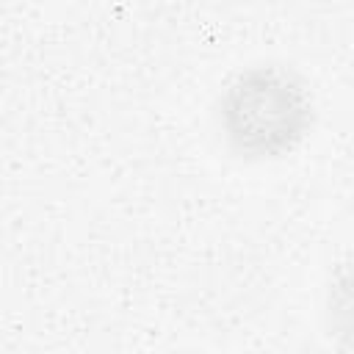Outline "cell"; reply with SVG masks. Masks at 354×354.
I'll use <instances>...</instances> for the list:
<instances>
[{"label":"cell","instance_id":"2","mask_svg":"<svg viewBox=\"0 0 354 354\" xmlns=\"http://www.w3.org/2000/svg\"><path fill=\"white\" fill-rule=\"evenodd\" d=\"M321 326L340 354H354V254L329 274L321 296Z\"/></svg>","mask_w":354,"mask_h":354},{"label":"cell","instance_id":"4","mask_svg":"<svg viewBox=\"0 0 354 354\" xmlns=\"http://www.w3.org/2000/svg\"><path fill=\"white\" fill-rule=\"evenodd\" d=\"M169 354H210V351H202V348H177V351H169Z\"/></svg>","mask_w":354,"mask_h":354},{"label":"cell","instance_id":"3","mask_svg":"<svg viewBox=\"0 0 354 354\" xmlns=\"http://www.w3.org/2000/svg\"><path fill=\"white\" fill-rule=\"evenodd\" d=\"M274 354H340L335 346H318V343H293Z\"/></svg>","mask_w":354,"mask_h":354},{"label":"cell","instance_id":"1","mask_svg":"<svg viewBox=\"0 0 354 354\" xmlns=\"http://www.w3.org/2000/svg\"><path fill=\"white\" fill-rule=\"evenodd\" d=\"M318 122L310 77L288 61L260 58L235 69L213 105L221 147L241 163H277L299 152Z\"/></svg>","mask_w":354,"mask_h":354}]
</instances>
